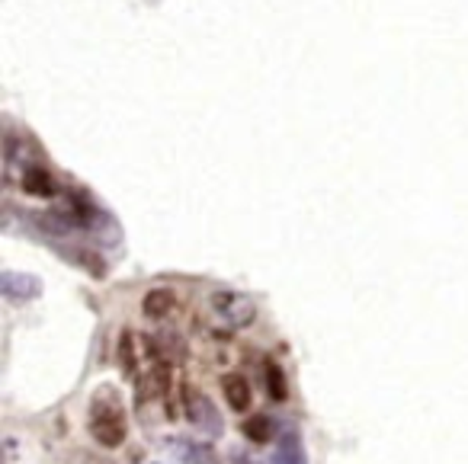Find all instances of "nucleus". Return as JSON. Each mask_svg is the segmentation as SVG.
Masks as SVG:
<instances>
[{
    "instance_id": "nucleus-11",
    "label": "nucleus",
    "mask_w": 468,
    "mask_h": 464,
    "mask_svg": "<svg viewBox=\"0 0 468 464\" xmlns=\"http://www.w3.org/2000/svg\"><path fill=\"white\" fill-rule=\"evenodd\" d=\"M276 464H305V455H302V445L295 436H289L286 442H282L280 455H276Z\"/></svg>"
},
{
    "instance_id": "nucleus-2",
    "label": "nucleus",
    "mask_w": 468,
    "mask_h": 464,
    "mask_svg": "<svg viewBox=\"0 0 468 464\" xmlns=\"http://www.w3.org/2000/svg\"><path fill=\"white\" fill-rule=\"evenodd\" d=\"M208 308H212V314L231 330L248 327L257 317V304L250 301L248 295H241V291H215V295L208 298Z\"/></svg>"
},
{
    "instance_id": "nucleus-7",
    "label": "nucleus",
    "mask_w": 468,
    "mask_h": 464,
    "mask_svg": "<svg viewBox=\"0 0 468 464\" xmlns=\"http://www.w3.org/2000/svg\"><path fill=\"white\" fill-rule=\"evenodd\" d=\"M0 285H4V295L14 298V301H27V298H36V295H39V279H36V276H20V272H4Z\"/></svg>"
},
{
    "instance_id": "nucleus-8",
    "label": "nucleus",
    "mask_w": 468,
    "mask_h": 464,
    "mask_svg": "<svg viewBox=\"0 0 468 464\" xmlns=\"http://www.w3.org/2000/svg\"><path fill=\"white\" fill-rule=\"evenodd\" d=\"M263 378H267V394H270V400L282 404V400L289 397V385H286V372H282L280 362H273V359L263 362Z\"/></svg>"
},
{
    "instance_id": "nucleus-9",
    "label": "nucleus",
    "mask_w": 468,
    "mask_h": 464,
    "mask_svg": "<svg viewBox=\"0 0 468 464\" xmlns=\"http://www.w3.org/2000/svg\"><path fill=\"white\" fill-rule=\"evenodd\" d=\"M119 365H122V374L125 378H135L138 374V353H135V336L125 330L119 336Z\"/></svg>"
},
{
    "instance_id": "nucleus-4",
    "label": "nucleus",
    "mask_w": 468,
    "mask_h": 464,
    "mask_svg": "<svg viewBox=\"0 0 468 464\" xmlns=\"http://www.w3.org/2000/svg\"><path fill=\"white\" fill-rule=\"evenodd\" d=\"M221 394H225V404L234 413L250 410V404H254V391H250V381L244 374H225L221 378Z\"/></svg>"
},
{
    "instance_id": "nucleus-6",
    "label": "nucleus",
    "mask_w": 468,
    "mask_h": 464,
    "mask_svg": "<svg viewBox=\"0 0 468 464\" xmlns=\"http://www.w3.org/2000/svg\"><path fill=\"white\" fill-rule=\"evenodd\" d=\"M174 308H176V291L174 289H151L142 301L144 317H151V321H164L167 314H174Z\"/></svg>"
},
{
    "instance_id": "nucleus-1",
    "label": "nucleus",
    "mask_w": 468,
    "mask_h": 464,
    "mask_svg": "<svg viewBox=\"0 0 468 464\" xmlns=\"http://www.w3.org/2000/svg\"><path fill=\"white\" fill-rule=\"evenodd\" d=\"M90 432L103 448H119L125 442V404L112 387H103L93 397Z\"/></svg>"
},
{
    "instance_id": "nucleus-5",
    "label": "nucleus",
    "mask_w": 468,
    "mask_h": 464,
    "mask_svg": "<svg viewBox=\"0 0 468 464\" xmlns=\"http://www.w3.org/2000/svg\"><path fill=\"white\" fill-rule=\"evenodd\" d=\"M20 186H23V193L42 195V199H52V195L58 193V183H55V176L48 174V170H42V167H27V170H23Z\"/></svg>"
},
{
    "instance_id": "nucleus-3",
    "label": "nucleus",
    "mask_w": 468,
    "mask_h": 464,
    "mask_svg": "<svg viewBox=\"0 0 468 464\" xmlns=\"http://www.w3.org/2000/svg\"><path fill=\"white\" fill-rule=\"evenodd\" d=\"M183 413H186V419L196 426V429H206L208 436H218L221 432V417L215 413L212 400H208L206 394L196 391V387H186V391H183Z\"/></svg>"
},
{
    "instance_id": "nucleus-10",
    "label": "nucleus",
    "mask_w": 468,
    "mask_h": 464,
    "mask_svg": "<svg viewBox=\"0 0 468 464\" xmlns=\"http://www.w3.org/2000/svg\"><path fill=\"white\" fill-rule=\"evenodd\" d=\"M273 432H276V426H273V419H270V417H250L248 423H244V436H248L250 442H257V445L270 442V438H273Z\"/></svg>"
}]
</instances>
